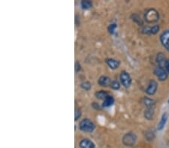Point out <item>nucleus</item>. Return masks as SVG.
Returning a JSON list of instances; mask_svg holds the SVG:
<instances>
[{"mask_svg": "<svg viewBox=\"0 0 169 148\" xmlns=\"http://www.w3.org/2000/svg\"><path fill=\"white\" fill-rule=\"evenodd\" d=\"M79 128L83 132L91 133L95 130V125L90 119L89 118H85L82 120L79 123Z\"/></svg>", "mask_w": 169, "mask_h": 148, "instance_id": "obj_1", "label": "nucleus"}, {"mask_svg": "<svg viewBox=\"0 0 169 148\" xmlns=\"http://www.w3.org/2000/svg\"><path fill=\"white\" fill-rule=\"evenodd\" d=\"M144 19L148 23H155L159 19V14L155 9L150 8L145 12Z\"/></svg>", "mask_w": 169, "mask_h": 148, "instance_id": "obj_2", "label": "nucleus"}, {"mask_svg": "<svg viewBox=\"0 0 169 148\" xmlns=\"http://www.w3.org/2000/svg\"><path fill=\"white\" fill-rule=\"evenodd\" d=\"M136 141H137V135L134 132H131L124 135L122 139V144L128 147H131L134 144H135Z\"/></svg>", "mask_w": 169, "mask_h": 148, "instance_id": "obj_3", "label": "nucleus"}, {"mask_svg": "<svg viewBox=\"0 0 169 148\" xmlns=\"http://www.w3.org/2000/svg\"><path fill=\"white\" fill-rule=\"evenodd\" d=\"M119 79H120L121 84H122L123 87L128 88L131 86V78L128 72L122 70L120 73V75H119Z\"/></svg>", "mask_w": 169, "mask_h": 148, "instance_id": "obj_4", "label": "nucleus"}, {"mask_svg": "<svg viewBox=\"0 0 169 148\" xmlns=\"http://www.w3.org/2000/svg\"><path fill=\"white\" fill-rule=\"evenodd\" d=\"M154 74L156 76V77L158 78L159 81H164L167 79L168 77V73H167L164 67H159L157 66L155 69H154Z\"/></svg>", "mask_w": 169, "mask_h": 148, "instance_id": "obj_5", "label": "nucleus"}, {"mask_svg": "<svg viewBox=\"0 0 169 148\" xmlns=\"http://www.w3.org/2000/svg\"><path fill=\"white\" fill-rule=\"evenodd\" d=\"M160 41L161 44L169 52V30H166L160 35Z\"/></svg>", "mask_w": 169, "mask_h": 148, "instance_id": "obj_6", "label": "nucleus"}, {"mask_svg": "<svg viewBox=\"0 0 169 148\" xmlns=\"http://www.w3.org/2000/svg\"><path fill=\"white\" fill-rule=\"evenodd\" d=\"M157 88H158V84H157V82L155 80H150L145 91H146V94L152 96L153 94H155V93L156 92Z\"/></svg>", "mask_w": 169, "mask_h": 148, "instance_id": "obj_7", "label": "nucleus"}, {"mask_svg": "<svg viewBox=\"0 0 169 148\" xmlns=\"http://www.w3.org/2000/svg\"><path fill=\"white\" fill-rule=\"evenodd\" d=\"M159 25H153L152 27H149V26H146V27H143L141 29V32L145 34H155L158 32L159 31Z\"/></svg>", "mask_w": 169, "mask_h": 148, "instance_id": "obj_8", "label": "nucleus"}, {"mask_svg": "<svg viewBox=\"0 0 169 148\" xmlns=\"http://www.w3.org/2000/svg\"><path fill=\"white\" fill-rule=\"evenodd\" d=\"M105 62L107 64V66L112 70H116L120 65V61L114 59V58H107L105 60Z\"/></svg>", "mask_w": 169, "mask_h": 148, "instance_id": "obj_9", "label": "nucleus"}, {"mask_svg": "<svg viewBox=\"0 0 169 148\" xmlns=\"http://www.w3.org/2000/svg\"><path fill=\"white\" fill-rule=\"evenodd\" d=\"M111 82L112 81L111 79H110V78L107 76H101L98 80V84L101 87L110 86Z\"/></svg>", "mask_w": 169, "mask_h": 148, "instance_id": "obj_10", "label": "nucleus"}, {"mask_svg": "<svg viewBox=\"0 0 169 148\" xmlns=\"http://www.w3.org/2000/svg\"><path fill=\"white\" fill-rule=\"evenodd\" d=\"M80 148H95V144L88 138H83L79 143Z\"/></svg>", "mask_w": 169, "mask_h": 148, "instance_id": "obj_11", "label": "nucleus"}, {"mask_svg": "<svg viewBox=\"0 0 169 148\" xmlns=\"http://www.w3.org/2000/svg\"><path fill=\"white\" fill-rule=\"evenodd\" d=\"M167 118H168V115H167V112L163 113L162 115H161V120H160L159 123H158V125H157V129H158V131H161V130H162L163 129H164V126H165L166 123H167Z\"/></svg>", "mask_w": 169, "mask_h": 148, "instance_id": "obj_12", "label": "nucleus"}, {"mask_svg": "<svg viewBox=\"0 0 169 148\" xmlns=\"http://www.w3.org/2000/svg\"><path fill=\"white\" fill-rule=\"evenodd\" d=\"M154 107L151 108H146V110L144 111V118L148 120H151L153 119L154 116Z\"/></svg>", "mask_w": 169, "mask_h": 148, "instance_id": "obj_13", "label": "nucleus"}, {"mask_svg": "<svg viewBox=\"0 0 169 148\" xmlns=\"http://www.w3.org/2000/svg\"><path fill=\"white\" fill-rule=\"evenodd\" d=\"M166 61H167V58H165V56L162 53H158L157 55L156 62L159 67H164V64H165Z\"/></svg>", "mask_w": 169, "mask_h": 148, "instance_id": "obj_14", "label": "nucleus"}, {"mask_svg": "<svg viewBox=\"0 0 169 148\" xmlns=\"http://www.w3.org/2000/svg\"><path fill=\"white\" fill-rule=\"evenodd\" d=\"M109 95H110L109 93L107 92V91H104V90H101V91H98L95 93V97H96L97 99H98V100H103V101H104Z\"/></svg>", "mask_w": 169, "mask_h": 148, "instance_id": "obj_15", "label": "nucleus"}, {"mask_svg": "<svg viewBox=\"0 0 169 148\" xmlns=\"http://www.w3.org/2000/svg\"><path fill=\"white\" fill-rule=\"evenodd\" d=\"M114 98H113V97H112L111 95H109L108 97H107V98L105 99V100L103 101V103H102V106L104 108H108L110 107V106H111L114 103Z\"/></svg>", "mask_w": 169, "mask_h": 148, "instance_id": "obj_16", "label": "nucleus"}, {"mask_svg": "<svg viewBox=\"0 0 169 148\" xmlns=\"http://www.w3.org/2000/svg\"><path fill=\"white\" fill-rule=\"evenodd\" d=\"M143 103L146 108L154 107V106L155 104V100H153L151 98H149V97H144L143 99Z\"/></svg>", "mask_w": 169, "mask_h": 148, "instance_id": "obj_17", "label": "nucleus"}, {"mask_svg": "<svg viewBox=\"0 0 169 148\" xmlns=\"http://www.w3.org/2000/svg\"><path fill=\"white\" fill-rule=\"evenodd\" d=\"M80 5L83 10H87L92 7V2L89 0H83L80 2Z\"/></svg>", "mask_w": 169, "mask_h": 148, "instance_id": "obj_18", "label": "nucleus"}, {"mask_svg": "<svg viewBox=\"0 0 169 148\" xmlns=\"http://www.w3.org/2000/svg\"><path fill=\"white\" fill-rule=\"evenodd\" d=\"M155 132H154V131H152V129L148 130L145 133V139H146L149 141H151L153 140L155 138Z\"/></svg>", "mask_w": 169, "mask_h": 148, "instance_id": "obj_19", "label": "nucleus"}, {"mask_svg": "<svg viewBox=\"0 0 169 148\" xmlns=\"http://www.w3.org/2000/svg\"><path fill=\"white\" fill-rule=\"evenodd\" d=\"M131 18H132V20L134 21V22H136L137 25H140V26H143V21H142V19H140V16H138V15L136 14V13H134V14L131 15Z\"/></svg>", "mask_w": 169, "mask_h": 148, "instance_id": "obj_20", "label": "nucleus"}, {"mask_svg": "<svg viewBox=\"0 0 169 148\" xmlns=\"http://www.w3.org/2000/svg\"><path fill=\"white\" fill-rule=\"evenodd\" d=\"M80 87L83 90H85V91H89L92 88V85H91V83L89 82L86 81V82H83L80 84Z\"/></svg>", "mask_w": 169, "mask_h": 148, "instance_id": "obj_21", "label": "nucleus"}, {"mask_svg": "<svg viewBox=\"0 0 169 148\" xmlns=\"http://www.w3.org/2000/svg\"><path fill=\"white\" fill-rule=\"evenodd\" d=\"M110 87L112 88V89L116 90H116H119V88H120V84H119V82H118V81L113 80V81H112Z\"/></svg>", "mask_w": 169, "mask_h": 148, "instance_id": "obj_22", "label": "nucleus"}, {"mask_svg": "<svg viewBox=\"0 0 169 148\" xmlns=\"http://www.w3.org/2000/svg\"><path fill=\"white\" fill-rule=\"evenodd\" d=\"M116 27H117V25H116V23L110 24L108 26V32L110 33V34H113V33L115 32V30H116Z\"/></svg>", "mask_w": 169, "mask_h": 148, "instance_id": "obj_23", "label": "nucleus"}, {"mask_svg": "<svg viewBox=\"0 0 169 148\" xmlns=\"http://www.w3.org/2000/svg\"><path fill=\"white\" fill-rule=\"evenodd\" d=\"M80 117H81V111L79 109H76L75 113H74V120H75V121H77V120L80 119Z\"/></svg>", "mask_w": 169, "mask_h": 148, "instance_id": "obj_24", "label": "nucleus"}, {"mask_svg": "<svg viewBox=\"0 0 169 148\" xmlns=\"http://www.w3.org/2000/svg\"><path fill=\"white\" fill-rule=\"evenodd\" d=\"M74 70H75L76 73L80 71V70H81V64H80V63L79 61H77L75 62V64H74Z\"/></svg>", "mask_w": 169, "mask_h": 148, "instance_id": "obj_25", "label": "nucleus"}, {"mask_svg": "<svg viewBox=\"0 0 169 148\" xmlns=\"http://www.w3.org/2000/svg\"><path fill=\"white\" fill-rule=\"evenodd\" d=\"M92 108H93V109H96V110H100V109H101V106H100V105L98 104V103H95V102L92 103Z\"/></svg>", "mask_w": 169, "mask_h": 148, "instance_id": "obj_26", "label": "nucleus"}, {"mask_svg": "<svg viewBox=\"0 0 169 148\" xmlns=\"http://www.w3.org/2000/svg\"><path fill=\"white\" fill-rule=\"evenodd\" d=\"M164 69H165L166 71L169 75V59H167V61H166L165 64H164Z\"/></svg>", "mask_w": 169, "mask_h": 148, "instance_id": "obj_27", "label": "nucleus"}, {"mask_svg": "<svg viewBox=\"0 0 169 148\" xmlns=\"http://www.w3.org/2000/svg\"><path fill=\"white\" fill-rule=\"evenodd\" d=\"M168 104H169V100H168Z\"/></svg>", "mask_w": 169, "mask_h": 148, "instance_id": "obj_28", "label": "nucleus"}]
</instances>
